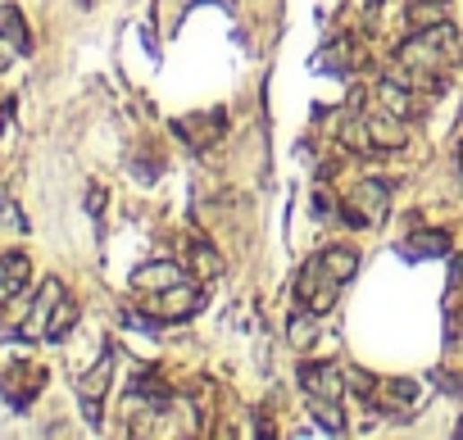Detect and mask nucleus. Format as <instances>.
I'll use <instances>...</instances> for the list:
<instances>
[{
    "label": "nucleus",
    "instance_id": "obj_1",
    "mask_svg": "<svg viewBox=\"0 0 463 440\" xmlns=\"http://www.w3.org/2000/svg\"><path fill=\"white\" fill-rule=\"evenodd\" d=\"M454 46H459V32L454 23H432V28H418V37H409L400 46V64L409 73H418V82L432 87V68H445L454 59Z\"/></svg>",
    "mask_w": 463,
    "mask_h": 440
},
{
    "label": "nucleus",
    "instance_id": "obj_2",
    "mask_svg": "<svg viewBox=\"0 0 463 440\" xmlns=\"http://www.w3.org/2000/svg\"><path fill=\"white\" fill-rule=\"evenodd\" d=\"M386 209H390V182H382V177H364V182L355 186V195L346 200V223H355V228L382 223Z\"/></svg>",
    "mask_w": 463,
    "mask_h": 440
},
{
    "label": "nucleus",
    "instance_id": "obj_3",
    "mask_svg": "<svg viewBox=\"0 0 463 440\" xmlns=\"http://www.w3.org/2000/svg\"><path fill=\"white\" fill-rule=\"evenodd\" d=\"M337 296H341V281L327 277L322 259H313V263L296 277V300H300L304 309H313V314H327V309L337 305Z\"/></svg>",
    "mask_w": 463,
    "mask_h": 440
},
{
    "label": "nucleus",
    "instance_id": "obj_4",
    "mask_svg": "<svg viewBox=\"0 0 463 440\" xmlns=\"http://www.w3.org/2000/svg\"><path fill=\"white\" fill-rule=\"evenodd\" d=\"M69 296V290H64V281L59 277H46L41 286H37V300L28 305V318L19 323V336L23 341H46V327H50V314H55V305Z\"/></svg>",
    "mask_w": 463,
    "mask_h": 440
},
{
    "label": "nucleus",
    "instance_id": "obj_5",
    "mask_svg": "<svg viewBox=\"0 0 463 440\" xmlns=\"http://www.w3.org/2000/svg\"><path fill=\"white\" fill-rule=\"evenodd\" d=\"M195 309H201V286H195L191 277L159 290V296H150V318L159 323H177V318H191Z\"/></svg>",
    "mask_w": 463,
    "mask_h": 440
},
{
    "label": "nucleus",
    "instance_id": "obj_6",
    "mask_svg": "<svg viewBox=\"0 0 463 440\" xmlns=\"http://www.w3.org/2000/svg\"><path fill=\"white\" fill-rule=\"evenodd\" d=\"M300 386H304L309 400L341 404V395H346V382H341V373L332 368V363H304V368H300Z\"/></svg>",
    "mask_w": 463,
    "mask_h": 440
},
{
    "label": "nucleus",
    "instance_id": "obj_7",
    "mask_svg": "<svg viewBox=\"0 0 463 440\" xmlns=\"http://www.w3.org/2000/svg\"><path fill=\"white\" fill-rule=\"evenodd\" d=\"M177 281H186V272L177 268V263H146L137 277H132V286L137 290H146V296H159V290H168V286H177Z\"/></svg>",
    "mask_w": 463,
    "mask_h": 440
},
{
    "label": "nucleus",
    "instance_id": "obj_8",
    "mask_svg": "<svg viewBox=\"0 0 463 440\" xmlns=\"http://www.w3.org/2000/svg\"><path fill=\"white\" fill-rule=\"evenodd\" d=\"M318 332H322V314H313V309H304V305L287 318V345H291V349H309V345L318 341Z\"/></svg>",
    "mask_w": 463,
    "mask_h": 440
},
{
    "label": "nucleus",
    "instance_id": "obj_9",
    "mask_svg": "<svg viewBox=\"0 0 463 440\" xmlns=\"http://www.w3.org/2000/svg\"><path fill=\"white\" fill-rule=\"evenodd\" d=\"M318 259H322V268H327V277H337L341 286H346V281H350V277L359 272V255H355L350 246H327V250H322Z\"/></svg>",
    "mask_w": 463,
    "mask_h": 440
},
{
    "label": "nucleus",
    "instance_id": "obj_10",
    "mask_svg": "<svg viewBox=\"0 0 463 440\" xmlns=\"http://www.w3.org/2000/svg\"><path fill=\"white\" fill-rule=\"evenodd\" d=\"M0 281H5L14 296L32 281V259L23 255V250H10V255H0Z\"/></svg>",
    "mask_w": 463,
    "mask_h": 440
},
{
    "label": "nucleus",
    "instance_id": "obj_11",
    "mask_svg": "<svg viewBox=\"0 0 463 440\" xmlns=\"http://www.w3.org/2000/svg\"><path fill=\"white\" fill-rule=\"evenodd\" d=\"M37 391H41V373H37V368H10V377H5V395H10L19 409H23Z\"/></svg>",
    "mask_w": 463,
    "mask_h": 440
},
{
    "label": "nucleus",
    "instance_id": "obj_12",
    "mask_svg": "<svg viewBox=\"0 0 463 440\" xmlns=\"http://www.w3.org/2000/svg\"><path fill=\"white\" fill-rule=\"evenodd\" d=\"M109 377H114V358H109V354H100V358H96V368L78 382V395H82V400H105Z\"/></svg>",
    "mask_w": 463,
    "mask_h": 440
},
{
    "label": "nucleus",
    "instance_id": "obj_13",
    "mask_svg": "<svg viewBox=\"0 0 463 440\" xmlns=\"http://www.w3.org/2000/svg\"><path fill=\"white\" fill-rule=\"evenodd\" d=\"M368 136H373V151H400L405 145L400 118H368Z\"/></svg>",
    "mask_w": 463,
    "mask_h": 440
},
{
    "label": "nucleus",
    "instance_id": "obj_14",
    "mask_svg": "<svg viewBox=\"0 0 463 440\" xmlns=\"http://www.w3.org/2000/svg\"><path fill=\"white\" fill-rule=\"evenodd\" d=\"M191 272L205 277V281L219 277V272H223V255H219L210 241H195V246H191Z\"/></svg>",
    "mask_w": 463,
    "mask_h": 440
},
{
    "label": "nucleus",
    "instance_id": "obj_15",
    "mask_svg": "<svg viewBox=\"0 0 463 440\" xmlns=\"http://www.w3.org/2000/svg\"><path fill=\"white\" fill-rule=\"evenodd\" d=\"M78 323V300H69L64 296L59 305H55V314H50V327H46V341H59V336H69V327Z\"/></svg>",
    "mask_w": 463,
    "mask_h": 440
},
{
    "label": "nucleus",
    "instance_id": "obj_16",
    "mask_svg": "<svg viewBox=\"0 0 463 440\" xmlns=\"http://www.w3.org/2000/svg\"><path fill=\"white\" fill-rule=\"evenodd\" d=\"M0 37L14 41L19 50H28V46H32V41H28V28H23V14H19L14 5H0Z\"/></svg>",
    "mask_w": 463,
    "mask_h": 440
},
{
    "label": "nucleus",
    "instance_id": "obj_17",
    "mask_svg": "<svg viewBox=\"0 0 463 440\" xmlns=\"http://www.w3.org/2000/svg\"><path fill=\"white\" fill-rule=\"evenodd\" d=\"M377 400H382V409H405V404H414L418 400V386L414 382H386L382 391H377Z\"/></svg>",
    "mask_w": 463,
    "mask_h": 440
},
{
    "label": "nucleus",
    "instance_id": "obj_18",
    "mask_svg": "<svg viewBox=\"0 0 463 440\" xmlns=\"http://www.w3.org/2000/svg\"><path fill=\"white\" fill-rule=\"evenodd\" d=\"M377 96H382V105H386V114H395V118H409L418 105L409 100V91L405 87H395V82H386V87H377Z\"/></svg>",
    "mask_w": 463,
    "mask_h": 440
},
{
    "label": "nucleus",
    "instance_id": "obj_19",
    "mask_svg": "<svg viewBox=\"0 0 463 440\" xmlns=\"http://www.w3.org/2000/svg\"><path fill=\"white\" fill-rule=\"evenodd\" d=\"M445 250H450L445 232H414V241H409V255H445Z\"/></svg>",
    "mask_w": 463,
    "mask_h": 440
},
{
    "label": "nucleus",
    "instance_id": "obj_20",
    "mask_svg": "<svg viewBox=\"0 0 463 440\" xmlns=\"http://www.w3.org/2000/svg\"><path fill=\"white\" fill-rule=\"evenodd\" d=\"M341 141L350 145V151H373V136H368V123H346V132H341Z\"/></svg>",
    "mask_w": 463,
    "mask_h": 440
},
{
    "label": "nucleus",
    "instance_id": "obj_21",
    "mask_svg": "<svg viewBox=\"0 0 463 440\" xmlns=\"http://www.w3.org/2000/svg\"><path fill=\"white\" fill-rule=\"evenodd\" d=\"M445 14H441V5H427V0H414V10H409V23L414 28H432V23H441Z\"/></svg>",
    "mask_w": 463,
    "mask_h": 440
},
{
    "label": "nucleus",
    "instance_id": "obj_22",
    "mask_svg": "<svg viewBox=\"0 0 463 440\" xmlns=\"http://www.w3.org/2000/svg\"><path fill=\"white\" fill-rule=\"evenodd\" d=\"M346 50H350V41H332V46L322 50V68H332V73L346 68Z\"/></svg>",
    "mask_w": 463,
    "mask_h": 440
},
{
    "label": "nucleus",
    "instance_id": "obj_23",
    "mask_svg": "<svg viewBox=\"0 0 463 440\" xmlns=\"http://www.w3.org/2000/svg\"><path fill=\"white\" fill-rule=\"evenodd\" d=\"M313 213H322V218H332V213H337L332 191H313Z\"/></svg>",
    "mask_w": 463,
    "mask_h": 440
},
{
    "label": "nucleus",
    "instance_id": "obj_24",
    "mask_svg": "<svg viewBox=\"0 0 463 440\" xmlns=\"http://www.w3.org/2000/svg\"><path fill=\"white\" fill-rule=\"evenodd\" d=\"M445 391H454V395H463V377H445Z\"/></svg>",
    "mask_w": 463,
    "mask_h": 440
},
{
    "label": "nucleus",
    "instance_id": "obj_25",
    "mask_svg": "<svg viewBox=\"0 0 463 440\" xmlns=\"http://www.w3.org/2000/svg\"><path fill=\"white\" fill-rule=\"evenodd\" d=\"M427 5H445V0H427Z\"/></svg>",
    "mask_w": 463,
    "mask_h": 440
},
{
    "label": "nucleus",
    "instance_id": "obj_26",
    "mask_svg": "<svg viewBox=\"0 0 463 440\" xmlns=\"http://www.w3.org/2000/svg\"><path fill=\"white\" fill-rule=\"evenodd\" d=\"M459 164H463V145H459Z\"/></svg>",
    "mask_w": 463,
    "mask_h": 440
},
{
    "label": "nucleus",
    "instance_id": "obj_27",
    "mask_svg": "<svg viewBox=\"0 0 463 440\" xmlns=\"http://www.w3.org/2000/svg\"><path fill=\"white\" fill-rule=\"evenodd\" d=\"M459 436H463V422H459Z\"/></svg>",
    "mask_w": 463,
    "mask_h": 440
}]
</instances>
